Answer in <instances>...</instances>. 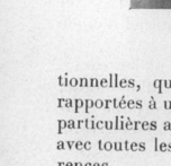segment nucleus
Returning a JSON list of instances; mask_svg holds the SVG:
<instances>
[{
    "label": "nucleus",
    "instance_id": "obj_1",
    "mask_svg": "<svg viewBox=\"0 0 171 166\" xmlns=\"http://www.w3.org/2000/svg\"><path fill=\"white\" fill-rule=\"evenodd\" d=\"M149 7L154 9H171V0H149Z\"/></svg>",
    "mask_w": 171,
    "mask_h": 166
},
{
    "label": "nucleus",
    "instance_id": "obj_2",
    "mask_svg": "<svg viewBox=\"0 0 171 166\" xmlns=\"http://www.w3.org/2000/svg\"><path fill=\"white\" fill-rule=\"evenodd\" d=\"M57 122H59V132H57V133L61 135L63 129L68 128V121H65V120H59Z\"/></svg>",
    "mask_w": 171,
    "mask_h": 166
},
{
    "label": "nucleus",
    "instance_id": "obj_3",
    "mask_svg": "<svg viewBox=\"0 0 171 166\" xmlns=\"http://www.w3.org/2000/svg\"><path fill=\"white\" fill-rule=\"evenodd\" d=\"M125 129L126 130H134V122L131 121L130 118L126 119V122H125Z\"/></svg>",
    "mask_w": 171,
    "mask_h": 166
},
{
    "label": "nucleus",
    "instance_id": "obj_4",
    "mask_svg": "<svg viewBox=\"0 0 171 166\" xmlns=\"http://www.w3.org/2000/svg\"><path fill=\"white\" fill-rule=\"evenodd\" d=\"M113 148H114V144L113 142H110V141H106L104 144V150H113Z\"/></svg>",
    "mask_w": 171,
    "mask_h": 166
},
{
    "label": "nucleus",
    "instance_id": "obj_5",
    "mask_svg": "<svg viewBox=\"0 0 171 166\" xmlns=\"http://www.w3.org/2000/svg\"><path fill=\"white\" fill-rule=\"evenodd\" d=\"M123 146H124V144L116 141V142H114V149L117 151H120V150H123Z\"/></svg>",
    "mask_w": 171,
    "mask_h": 166
},
{
    "label": "nucleus",
    "instance_id": "obj_6",
    "mask_svg": "<svg viewBox=\"0 0 171 166\" xmlns=\"http://www.w3.org/2000/svg\"><path fill=\"white\" fill-rule=\"evenodd\" d=\"M105 129L106 130H113L114 129V123L111 121H105Z\"/></svg>",
    "mask_w": 171,
    "mask_h": 166
},
{
    "label": "nucleus",
    "instance_id": "obj_7",
    "mask_svg": "<svg viewBox=\"0 0 171 166\" xmlns=\"http://www.w3.org/2000/svg\"><path fill=\"white\" fill-rule=\"evenodd\" d=\"M68 129L72 130V129H77V124L73 120H69L68 121Z\"/></svg>",
    "mask_w": 171,
    "mask_h": 166
},
{
    "label": "nucleus",
    "instance_id": "obj_8",
    "mask_svg": "<svg viewBox=\"0 0 171 166\" xmlns=\"http://www.w3.org/2000/svg\"><path fill=\"white\" fill-rule=\"evenodd\" d=\"M159 150L162 151V153L168 151V144H166V142H161L160 145H159Z\"/></svg>",
    "mask_w": 171,
    "mask_h": 166
},
{
    "label": "nucleus",
    "instance_id": "obj_9",
    "mask_svg": "<svg viewBox=\"0 0 171 166\" xmlns=\"http://www.w3.org/2000/svg\"><path fill=\"white\" fill-rule=\"evenodd\" d=\"M141 129L142 130H150V122H147V121H143L142 123H141Z\"/></svg>",
    "mask_w": 171,
    "mask_h": 166
},
{
    "label": "nucleus",
    "instance_id": "obj_10",
    "mask_svg": "<svg viewBox=\"0 0 171 166\" xmlns=\"http://www.w3.org/2000/svg\"><path fill=\"white\" fill-rule=\"evenodd\" d=\"M114 129L115 130H120V119H119L118 116H116V119H115Z\"/></svg>",
    "mask_w": 171,
    "mask_h": 166
},
{
    "label": "nucleus",
    "instance_id": "obj_11",
    "mask_svg": "<svg viewBox=\"0 0 171 166\" xmlns=\"http://www.w3.org/2000/svg\"><path fill=\"white\" fill-rule=\"evenodd\" d=\"M74 147L77 148V150H81V149H84V142L82 141H77Z\"/></svg>",
    "mask_w": 171,
    "mask_h": 166
},
{
    "label": "nucleus",
    "instance_id": "obj_12",
    "mask_svg": "<svg viewBox=\"0 0 171 166\" xmlns=\"http://www.w3.org/2000/svg\"><path fill=\"white\" fill-rule=\"evenodd\" d=\"M56 148H57V150H64V148H65V144H64L62 140L57 141Z\"/></svg>",
    "mask_w": 171,
    "mask_h": 166
},
{
    "label": "nucleus",
    "instance_id": "obj_13",
    "mask_svg": "<svg viewBox=\"0 0 171 166\" xmlns=\"http://www.w3.org/2000/svg\"><path fill=\"white\" fill-rule=\"evenodd\" d=\"M104 128H105V122L104 121H100V120H99L98 122H96V129L101 130V129H104Z\"/></svg>",
    "mask_w": 171,
    "mask_h": 166
},
{
    "label": "nucleus",
    "instance_id": "obj_14",
    "mask_svg": "<svg viewBox=\"0 0 171 166\" xmlns=\"http://www.w3.org/2000/svg\"><path fill=\"white\" fill-rule=\"evenodd\" d=\"M163 130L164 131H171V122L170 121H166L163 124Z\"/></svg>",
    "mask_w": 171,
    "mask_h": 166
},
{
    "label": "nucleus",
    "instance_id": "obj_15",
    "mask_svg": "<svg viewBox=\"0 0 171 166\" xmlns=\"http://www.w3.org/2000/svg\"><path fill=\"white\" fill-rule=\"evenodd\" d=\"M76 103H77V105H76V110H74V111H76V113H78V112H79V107H82V106H83V102H82V101H79V99H77V101H76Z\"/></svg>",
    "mask_w": 171,
    "mask_h": 166
},
{
    "label": "nucleus",
    "instance_id": "obj_16",
    "mask_svg": "<svg viewBox=\"0 0 171 166\" xmlns=\"http://www.w3.org/2000/svg\"><path fill=\"white\" fill-rule=\"evenodd\" d=\"M130 150H133V151L139 150V144L137 142H132L130 146Z\"/></svg>",
    "mask_w": 171,
    "mask_h": 166
},
{
    "label": "nucleus",
    "instance_id": "obj_17",
    "mask_svg": "<svg viewBox=\"0 0 171 166\" xmlns=\"http://www.w3.org/2000/svg\"><path fill=\"white\" fill-rule=\"evenodd\" d=\"M156 129H158L156 121H151V122H150V130H151V131H155Z\"/></svg>",
    "mask_w": 171,
    "mask_h": 166
},
{
    "label": "nucleus",
    "instance_id": "obj_18",
    "mask_svg": "<svg viewBox=\"0 0 171 166\" xmlns=\"http://www.w3.org/2000/svg\"><path fill=\"white\" fill-rule=\"evenodd\" d=\"M86 103H87V105H86V112L88 113V112H89V107H92V106H93V102H92V101H87Z\"/></svg>",
    "mask_w": 171,
    "mask_h": 166
},
{
    "label": "nucleus",
    "instance_id": "obj_19",
    "mask_svg": "<svg viewBox=\"0 0 171 166\" xmlns=\"http://www.w3.org/2000/svg\"><path fill=\"white\" fill-rule=\"evenodd\" d=\"M141 121H135L134 122V130L135 131H137V130H140L141 129Z\"/></svg>",
    "mask_w": 171,
    "mask_h": 166
},
{
    "label": "nucleus",
    "instance_id": "obj_20",
    "mask_svg": "<svg viewBox=\"0 0 171 166\" xmlns=\"http://www.w3.org/2000/svg\"><path fill=\"white\" fill-rule=\"evenodd\" d=\"M145 149H146V146H145V144L142 141V142H140L139 144V151H144Z\"/></svg>",
    "mask_w": 171,
    "mask_h": 166
},
{
    "label": "nucleus",
    "instance_id": "obj_21",
    "mask_svg": "<svg viewBox=\"0 0 171 166\" xmlns=\"http://www.w3.org/2000/svg\"><path fill=\"white\" fill-rule=\"evenodd\" d=\"M91 149V142L90 141H86L84 142V150H90Z\"/></svg>",
    "mask_w": 171,
    "mask_h": 166
},
{
    "label": "nucleus",
    "instance_id": "obj_22",
    "mask_svg": "<svg viewBox=\"0 0 171 166\" xmlns=\"http://www.w3.org/2000/svg\"><path fill=\"white\" fill-rule=\"evenodd\" d=\"M95 106H96V107H98V109H101V107H103V102H101L100 99H99V101H97V102L95 103Z\"/></svg>",
    "mask_w": 171,
    "mask_h": 166
},
{
    "label": "nucleus",
    "instance_id": "obj_23",
    "mask_svg": "<svg viewBox=\"0 0 171 166\" xmlns=\"http://www.w3.org/2000/svg\"><path fill=\"white\" fill-rule=\"evenodd\" d=\"M130 146H131V144H130V141H124V148H125V150H130Z\"/></svg>",
    "mask_w": 171,
    "mask_h": 166
},
{
    "label": "nucleus",
    "instance_id": "obj_24",
    "mask_svg": "<svg viewBox=\"0 0 171 166\" xmlns=\"http://www.w3.org/2000/svg\"><path fill=\"white\" fill-rule=\"evenodd\" d=\"M84 124H86V128L87 129H91V124H90V120L86 119L84 120Z\"/></svg>",
    "mask_w": 171,
    "mask_h": 166
},
{
    "label": "nucleus",
    "instance_id": "obj_25",
    "mask_svg": "<svg viewBox=\"0 0 171 166\" xmlns=\"http://www.w3.org/2000/svg\"><path fill=\"white\" fill-rule=\"evenodd\" d=\"M67 145L69 147V149H72V147L76 145V142L74 141H67Z\"/></svg>",
    "mask_w": 171,
    "mask_h": 166
},
{
    "label": "nucleus",
    "instance_id": "obj_26",
    "mask_svg": "<svg viewBox=\"0 0 171 166\" xmlns=\"http://www.w3.org/2000/svg\"><path fill=\"white\" fill-rule=\"evenodd\" d=\"M135 105H136V104H135L134 102H133V101H130V102L127 103V106H128L130 109H134V107H135Z\"/></svg>",
    "mask_w": 171,
    "mask_h": 166
},
{
    "label": "nucleus",
    "instance_id": "obj_27",
    "mask_svg": "<svg viewBox=\"0 0 171 166\" xmlns=\"http://www.w3.org/2000/svg\"><path fill=\"white\" fill-rule=\"evenodd\" d=\"M98 148H99V150H104V144H103L101 140L98 141Z\"/></svg>",
    "mask_w": 171,
    "mask_h": 166
},
{
    "label": "nucleus",
    "instance_id": "obj_28",
    "mask_svg": "<svg viewBox=\"0 0 171 166\" xmlns=\"http://www.w3.org/2000/svg\"><path fill=\"white\" fill-rule=\"evenodd\" d=\"M164 107L167 110H170L171 109V102H164Z\"/></svg>",
    "mask_w": 171,
    "mask_h": 166
},
{
    "label": "nucleus",
    "instance_id": "obj_29",
    "mask_svg": "<svg viewBox=\"0 0 171 166\" xmlns=\"http://www.w3.org/2000/svg\"><path fill=\"white\" fill-rule=\"evenodd\" d=\"M120 130H125V122L123 121V118H120Z\"/></svg>",
    "mask_w": 171,
    "mask_h": 166
},
{
    "label": "nucleus",
    "instance_id": "obj_30",
    "mask_svg": "<svg viewBox=\"0 0 171 166\" xmlns=\"http://www.w3.org/2000/svg\"><path fill=\"white\" fill-rule=\"evenodd\" d=\"M83 122H84V121H82V120H79L78 124H77V129H81V125H82Z\"/></svg>",
    "mask_w": 171,
    "mask_h": 166
},
{
    "label": "nucleus",
    "instance_id": "obj_31",
    "mask_svg": "<svg viewBox=\"0 0 171 166\" xmlns=\"http://www.w3.org/2000/svg\"><path fill=\"white\" fill-rule=\"evenodd\" d=\"M154 144H155V151L159 150V142H158V138H154Z\"/></svg>",
    "mask_w": 171,
    "mask_h": 166
},
{
    "label": "nucleus",
    "instance_id": "obj_32",
    "mask_svg": "<svg viewBox=\"0 0 171 166\" xmlns=\"http://www.w3.org/2000/svg\"><path fill=\"white\" fill-rule=\"evenodd\" d=\"M150 109L151 110H152V109H156L155 103H154V102H151V103H150Z\"/></svg>",
    "mask_w": 171,
    "mask_h": 166
},
{
    "label": "nucleus",
    "instance_id": "obj_33",
    "mask_svg": "<svg viewBox=\"0 0 171 166\" xmlns=\"http://www.w3.org/2000/svg\"><path fill=\"white\" fill-rule=\"evenodd\" d=\"M119 107H122V109H125V107H126V104H125L124 101H123V102H120V104H119Z\"/></svg>",
    "mask_w": 171,
    "mask_h": 166
},
{
    "label": "nucleus",
    "instance_id": "obj_34",
    "mask_svg": "<svg viewBox=\"0 0 171 166\" xmlns=\"http://www.w3.org/2000/svg\"><path fill=\"white\" fill-rule=\"evenodd\" d=\"M135 107H136V109H142V103H141V102H137L136 105H135Z\"/></svg>",
    "mask_w": 171,
    "mask_h": 166
},
{
    "label": "nucleus",
    "instance_id": "obj_35",
    "mask_svg": "<svg viewBox=\"0 0 171 166\" xmlns=\"http://www.w3.org/2000/svg\"><path fill=\"white\" fill-rule=\"evenodd\" d=\"M65 166H74V163H72V162H68V163H65Z\"/></svg>",
    "mask_w": 171,
    "mask_h": 166
},
{
    "label": "nucleus",
    "instance_id": "obj_36",
    "mask_svg": "<svg viewBox=\"0 0 171 166\" xmlns=\"http://www.w3.org/2000/svg\"><path fill=\"white\" fill-rule=\"evenodd\" d=\"M65 106H67V107H71V106H72V103H71V101H69V102L67 103V105H65Z\"/></svg>",
    "mask_w": 171,
    "mask_h": 166
},
{
    "label": "nucleus",
    "instance_id": "obj_37",
    "mask_svg": "<svg viewBox=\"0 0 171 166\" xmlns=\"http://www.w3.org/2000/svg\"><path fill=\"white\" fill-rule=\"evenodd\" d=\"M57 166H65V163H63V162H59V163H57Z\"/></svg>",
    "mask_w": 171,
    "mask_h": 166
},
{
    "label": "nucleus",
    "instance_id": "obj_38",
    "mask_svg": "<svg viewBox=\"0 0 171 166\" xmlns=\"http://www.w3.org/2000/svg\"><path fill=\"white\" fill-rule=\"evenodd\" d=\"M74 166H84V165L81 164V163H74Z\"/></svg>",
    "mask_w": 171,
    "mask_h": 166
},
{
    "label": "nucleus",
    "instance_id": "obj_39",
    "mask_svg": "<svg viewBox=\"0 0 171 166\" xmlns=\"http://www.w3.org/2000/svg\"><path fill=\"white\" fill-rule=\"evenodd\" d=\"M114 107H115V109H117V107H118V105H117V103H116V99H114Z\"/></svg>",
    "mask_w": 171,
    "mask_h": 166
},
{
    "label": "nucleus",
    "instance_id": "obj_40",
    "mask_svg": "<svg viewBox=\"0 0 171 166\" xmlns=\"http://www.w3.org/2000/svg\"><path fill=\"white\" fill-rule=\"evenodd\" d=\"M168 151L171 153V144H168Z\"/></svg>",
    "mask_w": 171,
    "mask_h": 166
},
{
    "label": "nucleus",
    "instance_id": "obj_41",
    "mask_svg": "<svg viewBox=\"0 0 171 166\" xmlns=\"http://www.w3.org/2000/svg\"><path fill=\"white\" fill-rule=\"evenodd\" d=\"M84 166H93V164H91V163H86Z\"/></svg>",
    "mask_w": 171,
    "mask_h": 166
},
{
    "label": "nucleus",
    "instance_id": "obj_42",
    "mask_svg": "<svg viewBox=\"0 0 171 166\" xmlns=\"http://www.w3.org/2000/svg\"><path fill=\"white\" fill-rule=\"evenodd\" d=\"M93 166H101V164H99V163H93Z\"/></svg>",
    "mask_w": 171,
    "mask_h": 166
},
{
    "label": "nucleus",
    "instance_id": "obj_43",
    "mask_svg": "<svg viewBox=\"0 0 171 166\" xmlns=\"http://www.w3.org/2000/svg\"><path fill=\"white\" fill-rule=\"evenodd\" d=\"M101 166H108V163H103V164H101Z\"/></svg>",
    "mask_w": 171,
    "mask_h": 166
}]
</instances>
